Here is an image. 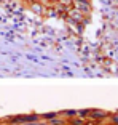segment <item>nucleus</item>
Segmentation results:
<instances>
[{"label":"nucleus","instance_id":"1","mask_svg":"<svg viewBox=\"0 0 118 125\" xmlns=\"http://www.w3.org/2000/svg\"><path fill=\"white\" fill-rule=\"evenodd\" d=\"M56 112H48V114H43V119L45 120H53V119H56Z\"/></svg>","mask_w":118,"mask_h":125},{"label":"nucleus","instance_id":"2","mask_svg":"<svg viewBox=\"0 0 118 125\" xmlns=\"http://www.w3.org/2000/svg\"><path fill=\"white\" fill-rule=\"evenodd\" d=\"M62 114H64V115H69V117H74V115L78 114V111H74V109H72V111H64Z\"/></svg>","mask_w":118,"mask_h":125},{"label":"nucleus","instance_id":"3","mask_svg":"<svg viewBox=\"0 0 118 125\" xmlns=\"http://www.w3.org/2000/svg\"><path fill=\"white\" fill-rule=\"evenodd\" d=\"M72 124H74V125H83V120H74Z\"/></svg>","mask_w":118,"mask_h":125}]
</instances>
